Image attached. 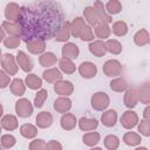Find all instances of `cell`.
<instances>
[{
    "label": "cell",
    "instance_id": "6da1fadb",
    "mask_svg": "<svg viewBox=\"0 0 150 150\" xmlns=\"http://www.w3.org/2000/svg\"><path fill=\"white\" fill-rule=\"evenodd\" d=\"M57 15V9H49L47 13V9H28V8H21L20 16L18 22L21 26L22 34L25 38L23 40L30 41V40H42L50 39L53 35V30L55 32L59 29L56 28L57 22L60 21ZM60 27V26H57Z\"/></svg>",
    "mask_w": 150,
    "mask_h": 150
},
{
    "label": "cell",
    "instance_id": "7a4b0ae2",
    "mask_svg": "<svg viewBox=\"0 0 150 150\" xmlns=\"http://www.w3.org/2000/svg\"><path fill=\"white\" fill-rule=\"evenodd\" d=\"M70 34L74 38H79L82 41H93L94 40V33L93 29L89 25L86 23V21L76 16L71 22H70Z\"/></svg>",
    "mask_w": 150,
    "mask_h": 150
},
{
    "label": "cell",
    "instance_id": "3957f363",
    "mask_svg": "<svg viewBox=\"0 0 150 150\" xmlns=\"http://www.w3.org/2000/svg\"><path fill=\"white\" fill-rule=\"evenodd\" d=\"M110 103V98L108 96L107 93L104 91H97L95 93L91 98H90V104L91 107L95 109V110H98V111H103L108 108Z\"/></svg>",
    "mask_w": 150,
    "mask_h": 150
},
{
    "label": "cell",
    "instance_id": "277c9868",
    "mask_svg": "<svg viewBox=\"0 0 150 150\" xmlns=\"http://www.w3.org/2000/svg\"><path fill=\"white\" fill-rule=\"evenodd\" d=\"M1 67L4 69V71L8 75V76H12V75H15L18 73V64L15 62V57L14 55L12 54H4L1 56Z\"/></svg>",
    "mask_w": 150,
    "mask_h": 150
},
{
    "label": "cell",
    "instance_id": "5b68a950",
    "mask_svg": "<svg viewBox=\"0 0 150 150\" xmlns=\"http://www.w3.org/2000/svg\"><path fill=\"white\" fill-rule=\"evenodd\" d=\"M103 73L108 77H116L122 73V64L117 60H108L103 64Z\"/></svg>",
    "mask_w": 150,
    "mask_h": 150
},
{
    "label": "cell",
    "instance_id": "8992f818",
    "mask_svg": "<svg viewBox=\"0 0 150 150\" xmlns=\"http://www.w3.org/2000/svg\"><path fill=\"white\" fill-rule=\"evenodd\" d=\"M15 112L19 117H29L33 112V105L27 98H20L15 103Z\"/></svg>",
    "mask_w": 150,
    "mask_h": 150
},
{
    "label": "cell",
    "instance_id": "52a82bcc",
    "mask_svg": "<svg viewBox=\"0 0 150 150\" xmlns=\"http://www.w3.org/2000/svg\"><path fill=\"white\" fill-rule=\"evenodd\" d=\"M138 123V116L132 110H127L121 116V124L124 129H132Z\"/></svg>",
    "mask_w": 150,
    "mask_h": 150
},
{
    "label": "cell",
    "instance_id": "ba28073f",
    "mask_svg": "<svg viewBox=\"0 0 150 150\" xmlns=\"http://www.w3.org/2000/svg\"><path fill=\"white\" fill-rule=\"evenodd\" d=\"M79 73L84 79H93L97 74V67L90 61H84L79 67Z\"/></svg>",
    "mask_w": 150,
    "mask_h": 150
},
{
    "label": "cell",
    "instance_id": "9c48e42d",
    "mask_svg": "<svg viewBox=\"0 0 150 150\" xmlns=\"http://www.w3.org/2000/svg\"><path fill=\"white\" fill-rule=\"evenodd\" d=\"M123 102H124V105L129 109L131 108H135L137 105V103L139 102V96H138V89L137 88H131V89H128L124 94V97H123Z\"/></svg>",
    "mask_w": 150,
    "mask_h": 150
},
{
    "label": "cell",
    "instance_id": "30bf717a",
    "mask_svg": "<svg viewBox=\"0 0 150 150\" xmlns=\"http://www.w3.org/2000/svg\"><path fill=\"white\" fill-rule=\"evenodd\" d=\"M54 90L56 94L61 95V96H69L73 94L74 91V86L70 81H57L54 84Z\"/></svg>",
    "mask_w": 150,
    "mask_h": 150
},
{
    "label": "cell",
    "instance_id": "8fae6325",
    "mask_svg": "<svg viewBox=\"0 0 150 150\" xmlns=\"http://www.w3.org/2000/svg\"><path fill=\"white\" fill-rule=\"evenodd\" d=\"M21 7L15 2H9L5 7V16L7 21H18L20 16Z\"/></svg>",
    "mask_w": 150,
    "mask_h": 150
},
{
    "label": "cell",
    "instance_id": "7c38bea8",
    "mask_svg": "<svg viewBox=\"0 0 150 150\" xmlns=\"http://www.w3.org/2000/svg\"><path fill=\"white\" fill-rule=\"evenodd\" d=\"M93 8L95 9L96 15H97L100 22H103V23H107V25H108V23H110V22L112 21L111 15H109V14L105 12V8H104V5H103L102 1H95Z\"/></svg>",
    "mask_w": 150,
    "mask_h": 150
},
{
    "label": "cell",
    "instance_id": "4fadbf2b",
    "mask_svg": "<svg viewBox=\"0 0 150 150\" xmlns=\"http://www.w3.org/2000/svg\"><path fill=\"white\" fill-rule=\"evenodd\" d=\"M70 22L69 21H63L61 23V26L59 27V29L56 30L54 38L56 41L59 42H66L69 38H70Z\"/></svg>",
    "mask_w": 150,
    "mask_h": 150
},
{
    "label": "cell",
    "instance_id": "5bb4252c",
    "mask_svg": "<svg viewBox=\"0 0 150 150\" xmlns=\"http://www.w3.org/2000/svg\"><path fill=\"white\" fill-rule=\"evenodd\" d=\"M16 62H18V67H20L26 73H29L33 69V62H32V60L22 50H19L18 52V54H16Z\"/></svg>",
    "mask_w": 150,
    "mask_h": 150
},
{
    "label": "cell",
    "instance_id": "9a60e30c",
    "mask_svg": "<svg viewBox=\"0 0 150 150\" xmlns=\"http://www.w3.org/2000/svg\"><path fill=\"white\" fill-rule=\"evenodd\" d=\"M61 53H62V57L69 59V60L73 61L74 59H76V57L79 56L80 49H79V47H77L75 43H73V42H67V43L62 47Z\"/></svg>",
    "mask_w": 150,
    "mask_h": 150
},
{
    "label": "cell",
    "instance_id": "2e32d148",
    "mask_svg": "<svg viewBox=\"0 0 150 150\" xmlns=\"http://www.w3.org/2000/svg\"><path fill=\"white\" fill-rule=\"evenodd\" d=\"M35 123L38 128H41V129L49 128L53 124V116L49 111H41L38 114L35 118Z\"/></svg>",
    "mask_w": 150,
    "mask_h": 150
},
{
    "label": "cell",
    "instance_id": "e0dca14e",
    "mask_svg": "<svg viewBox=\"0 0 150 150\" xmlns=\"http://www.w3.org/2000/svg\"><path fill=\"white\" fill-rule=\"evenodd\" d=\"M26 48L30 54L38 55V54H43L46 49V42L42 40H30L26 42Z\"/></svg>",
    "mask_w": 150,
    "mask_h": 150
},
{
    "label": "cell",
    "instance_id": "ac0fdd59",
    "mask_svg": "<svg viewBox=\"0 0 150 150\" xmlns=\"http://www.w3.org/2000/svg\"><path fill=\"white\" fill-rule=\"evenodd\" d=\"M89 52L97 57H102L105 55L107 53V48H105V42H103L102 40H96V41H91L88 46Z\"/></svg>",
    "mask_w": 150,
    "mask_h": 150
},
{
    "label": "cell",
    "instance_id": "d6986e66",
    "mask_svg": "<svg viewBox=\"0 0 150 150\" xmlns=\"http://www.w3.org/2000/svg\"><path fill=\"white\" fill-rule=\"evenodd\" d=\"M1 27L4 28L5 32H7L11 36H20L22 34L21 26L18 21H4Z\"/></svg>",
    "mask_w": 150,
    "mask_h": 150
},
{
    "label": "cell",
    "instance_id": "ffe728a7",
    "mask_svg": "<svg viewBox=\"0 0 150 150\" xmlns=\"http://www.w3.org/2000/svg\"><path fill=\"white\" fill-rule=\"evenodd\" d=\"M54 109L60 114H66L71 108V101L68 97H59L54 101Z\"/></svg>",
    "mask_w": 150,
    "mask_h": 150
},
{
    "label": "cell",
    "instance_id": "44dd1931",
    "mask_svg": "<svg viewBox=\"0 0 150 150\" xmlns=\"http://www.w3.org/2000/svg\"><path fill=\"white\" fill-rule=\"evenodd\" d=\"M101 122L104 127H108V128H111L116 124L117 122V112L116 110L114 109H109L107 111H104L101 116Z\"/></svg>",
    "mask_w": 150,
    "mask_h": 150
},
{
    "label": "cell",
    "instance_id": "7402d4cb",
    "mask_svg": "<svg viewBox=\"0 0 150 150\" xmlns=\"http://www.w3.org/2000/svg\"><path fill=\"white\" fill-rule=\"evenodd\" d=\"M60 123H61V128L64 129V130H73L76 124H77V121H76V117L75 115L70 114V112H66L62 115L61 120H60Z\"/></svg>",
    "mask_w": 150,
    "mask_h": 150
},
{
    "label": "cell",
    "instance_id": "603a6c76",
    "mask_svg": "<svg viewBox=\"0 0 150 150\" xmlns=\"http://www.w3.org/2000/svg\"><path fill=\"white\" fill-rule=\"evenodd\" d=\"M94 30H95V35L100 39V40H104L108 39L111 34V29L109 27V25L103 23V22H97L94 26Z\"/></svg>",
    "mask_w": 150,
    "mask_h": 150
},
{
    "label": "cell",
    "instance_id": "cb8c5ba5",
    "mask_svg": "<svg viewBox=\"0 0 150 150\" xmlns=\"http://www.w3.org/2000/svg\"><path fill=\"white\" fill-rule=\"evenodd\" d=\"M42 77L49 83H56L57 81L62 80V73L57 68H49L43 71Z\"/></svg>",
    "mask_w": 150,
    "mask_h": 150
},
{
    "label": "cell",
    "instance_id": "d4e9b609",
    "mask_svg": "<svg viewBox=\"0 0 150 150\" xmlns=\"http://www.w3.org/2000/svg\"><path fill=\"white\" fill-rule=\"evenodd\" d=\"M9 88L12 94L15 96H22L26 91V84L21 79H13L9 83Z\"/></svg>",
    "mask_w": 150,
    "mask_h": 150
},
{
    "label": "cell",
    "instance_id": "484cf974",
    "mask_svg": "<svg viewBox=\"0 0 150 150\" xmlns=\"http://www.w3.org/2000/svg\"><path fill=\"white\" fill-rule=\"evenodd\" d=\"M77 123H79V128L82 131H91V130H95L97 128V125H98L97 120H95V118H88V117H81Z\"/></svg>",
    "mask_w": 150,
    "mask_h": 150
},
{
    "label": "cell",
    "instance_id": "4316f807",
    "mask_svg": "<svg viewBox=\"0 0 150 150\" xmlns=\"http://www.w3.org/2000/svg\"><path fill=\"white\" fill-rule=\"evenodd\" d=\"M18 118L14 115H5L1 120V128H4L7 131L15 130L18 128Z\"/></svg>",
    "mask_w": 150,
    "mask_h": 150
},
{
    "label": "cell",
    "instance_id": "83f0119b",
    "mask_svg": "<svg viewBox=\"0 0 150 150\" xmlns=\"http://www.w3.org/2000/svg\"><path fill=\"white\" fill-rule=\"evenodd\" d=\"M56 61H57V57H56V55H55L54 53H52V52L43 53V54H41L40 57H39L40 64H41L42 67H46V68L54 66V64L56 63Z\"/></svg>",
    "mask_w": 150,
    "mask_h": 150
},
{
    "label": "cell",
    "instance_id": "f1b7e54d",
    "mask_svg": "<svg viewBox=\"0 0 150 150\" xmlns=\"http://www.w3.org/2000/svg\"><path fill=\"white\" fill-rule=\"evenodd\" d=\"M25 84L29 88V89H33V90H36V89H40L41 86H42V80L41 77H39L38 75L35 74H28L25 79Z\"/></svg>",
    "mask_w": 150,
    "mask_h": 150
},
{
    "label": "cell",
    "instance_id": "f546056e",
    "mask_svg": "<svg viewBox=\"0 0 150 150\" xmlns=\"http://www.w3.org/2000/svg\"><path fill=\"white\" fill-rule=\"evenodd\" d=\"M109 87L111 90H114L116 93H123L128 89V83L123 77H116L110 81Z\"/></svg>",
    "mask_w": 150,
    "mask_h": 150
},
{
    "label": "cell",
    "instance_id": "4dcf8cb0",
    "mask_svg": "<svg viewBox=\"0 0 150 150\" xmlns=\"http://www.w3.org/2000/svg\"><path fill=\"white\" fill-rule=\"evenodd\" d=\"M20 134L21 136H23L25 138H34L38 135V129L35 125L30 124V123H25L20 127Z\"/></svg>",
    "mask_w": 150,
    "mask_h": 150
},
{
    "label": "cell",
    "instance_id": "1f68e13d",
    "mask_svg": "<svg viewBox=\"0 0 150 150\" xmlns=\"http://www.w3.org/2000/svg\"><path fill=\"white\" fill-rule=\"evenodd\" d=\"M150 41V38H149V33L146 29H139L138 32H136V34L134 35V42L142 47V46H145L148 45Z\"/></svg>",
    "mask_w": 150,
    "mask_h": 150
},
{
    "label": "cell",
    "instance_id": "d6a6232c",
    "mask_svg": "<svg viewBox=\"0 0 150 150\" xmlns=\"http://www.w3.org/2000/svg\"><path fill=\"white\" fill-rule=\"evenodd\" d=\"M83 16H84V19L83 20H86L89 25H91V26H95L97 22H100L98 21V18H97V15H96V12H95V9L93 8V6H87L86 8H84V11H83Z\"/></svg>",
    "mask_w": 150,
    "mask_h": 150
},
{
    "label": "cell",
    "instance_id": "836d02e7",
    "mask_svg": "<svg viewBox=\"0 0 150 150\" xmlns=\"http://www.w3.org/2000/svg\"><path fill=\"white\" fill-rule=\"evenodd\" d=\"M123 142L129 145V146H136L138 144H141L142 142V138H141V135L136 134V132H132V131H129L127 134H124L123 136Z\"/></svg>",
    "mask_w": 150,
    "mask_h": 150
},
{
    "label": "cell",
    "instance_id": "e575fe53",
    "mask_svg": "<svg viewBox=\"0 0 150 150\" xmlns=\"http://www.w3.org/2000/svg\"><path fill=\"white\" fill-rule=\"evenodd\" d=\"M111 32L116 35V36H124L127 33H128V25L124 22V21H122V20H120V21H115L114 23H112V26H111Z\"/></svg>",
    "mask_w": 150,
    "mask_h": 150
},
{
    "label": "cell",
    "instance_id": "d590c367",
    "mask_svg": "<svg viewBox=\"0 0 150 150\" xmlns=\"http://www.w3.org/2000/svg\"><path fill=\"white\" fill-rule=\"evenodd\" d=\"M100 138H101V136H100V134L96 132V131L87 132V134H84L83 137H82L83 143H84L86 145H88V146H94V145H96V144L100 142Z\"/></svg>",
    "mask_w": 150,
    "mask_h": 150
},
{
    "label": "cell",
    "instance_id": "8d00e7d4",
    "mask_svg": "<svg viewBox=\"0 0 150 150\" xmlns=\"http://www.w3.org/2000/svg\"><path fill=\"white\" fill-rule=\"evenodd\" d=\"M59 66H60V69L66 74H73L76 70V67H75L74 62L71 60H69V59H64V57L60 59Z\"/></svg>",
    "mask_w": 150,
    "mask_h": 150
},
{
    "label": "cell",
    "instance_id": "74e56055",
    "mask_svg": "<svg viewBox=\"0 0 150 150\" xmlns=\"http://www.w3.org/2000/svg\"><path fill=\"white\" fill-rule=\"evenodd\" d=\"M105 12L111 15V14H118L122 11V4L118 0H110L104 5Z\"/></svg>",
    "mask_w": 150,
    "mask_h": 150
},
{
    "label": "cell",
    "instance_id": "f35d334b",
    "mask_svg": "<svg viewBox=\"0 0 150 150\" xmlns=\"http://www.w3.org/2000/svg\"><path fill=\"white\" fill-rule=\"evenodd\" d=\"M105 48H107V52H109V53H111L114 55H118L122 52V45L117 40H115V39L107 40Z\"/></svg>",
    "mask_w": 150,
    "mask_h": 150
},
{
    "label": "cell",
    "instance_id": "ab89813d",
    "mask_svg": "<svg viewBox=\"0 0 150 150\" xmlns=\"http://www.w3.org/2000/svg\"><path fill=\"white\" fill-rule=\"evenodd\" d=\"M104 146L108 150H116L120 146V139L116 135H108L104 137Z\"/></svg>",
    "mask_w": 150,
    "mask_h": 150
},
{
    "label": "cell",
    "instance_id": "60d3db41",
    "mask_svg": "<svg viewBox=\"0 0 150 150\" xmlns=\"http://www.w3.org/2000/svg\"><path fill=\"white\" fill-rule=\"evenodd\" d=\"M138 96H139V101L142 103L148 104L150 102V88H149V83H144L138 89Z\"/></svg>",
    "mask_w": 150,
    "mask_h": 150
},
{
    "label": "cell",
    "instance_id": "b9f144b4",
    "mask_svg": "<svg viewBox=\"0 0 150 150\" xmlns=\"http://www.w3.org/2000/svg\"><path fill=\"white\" fill-rule=\"evenodd\" d=\"M47 96H48V91L46 89H40L36 93L35 97H34V105L36 108H42L43 104H45V101H46Z\"/></svg>",
    "mask_w": 150,
    "mask_h": 150
},
{
    "label": "cell",
    "instance_id": "7bdbcfd3",
    "mask_svg": "<svg viewBox=\"0 0 150 150\" xmlns=\"http://www.w3.org/2000/svg\"><path fill=\"white\" fill-rule=\"evenodd\" d=\"M21 43V39L20 36H8V38H5L4 40V45L6 48H9V49H15L16 47H19Z\"/></svg>",
    "mask_w": 150,
    "mask_h": 150
},
{
    "label": "cell",
    "instance_id": "ee69618b",
    "mask_svg": "<svg viewBox=\"0 0 150 150\" xmlns=\"http://www.w3.org/2000/svg\"><path fill=\"white\" fill-rule=\"evenodd\" d=\"M0 143H1V145H2L5 149H11L12 146L15 145L16 139H15V137H14L13 135L7 134V135H2V136H1Z\"/></svg>",
    "mask_w": 150,
    "mask_h": 150
},
{
    "label": "cell",
    "instance_id": "f6af8a7d",
    "mask_svg": "<svg viewBox=\"0 0 150 150\" xmlns=\"http://www.w3.org/2000/svg\"><path fill=\"white\" fill-rule=\"evenodd\" d=\"M138 131L145 137L150 136V120H142L138 124Z\"/></svg>",
    "mask_w": 150,
    "mask_h": 150
},
{
    "label": "cell",
    "instance_id": "bcb514c9",
    "mask_svg": "<svg viewBox=\"0 0 150 150\" xmlns=\"http://www.w3.org/2000/svg\"><path fill=\"white\" fill-rule=\"evenodd\" d=\"M29 150H46V142L43 139H33L29 143Z\"/></svg>",
    "mask_w": 150,
    "mask_h": 150
},
{
    "label": "cell",
    "instance_id": "7dc6e473",
    "mask_svg": "<svg viewBox=\"0 0 150 150\" xmlns=\"http://www.w3.org/2000/svg\"><path fill=\"white\" fill-rule=\"evenodd\" d=\"M9 83H11L9 76H8L4 70L0 69V89H4V88H6V87H8Z\"/></svg>",
    "mask_w": 150,
    "mask_h": 150
},
{
    "label": "cell",
    "instance_id": "c3c4849f",
    "mask_svg": "<svg viewBox=\"0 0 150 150\" xmlns=\"http://www.w3.org/2000/svg\"><path fill=\"white\" fill-rule=\"evenodd\" d=\"M46 150H62V145L60 142L52 139L46 143Z\"/></svg>",
    "mask_w": 150,
    "mask_h": 150
},
{
    "label": "cell",
    "instance_id": "681fc988",
    "mask_svg": "<svg viewBox=\"0 0 150 150\" xmlns=\"http://www.w3.org/2000/svg\"><path fill=\"white\" fill-rule=\"evenodd\" d=\"M143 116H144V120H150V107H149V105L144 109Z\"/></svg>",
    "mask_w": 150,
    "mask_h": 150
},
{
    "label": "cell",
    "instance_id": "f907efd6",
    "mask_svg": "<svg viewBox=\"0 0 150 150\" xmlns=\"http://www.w3.org/2000/svg\"><path fill=\"white\" fill-rule=\"evenodd\" d=\"M4 40H5V30H4V28L0 26V42L4 41Z\"/></svg>",
    "mask_w": 150,
    "mask_h": 150
},
{
    "label": "cell",
    "instance_id": "816d5d0a",
    "mask_svg": "<svg viewBox=\"0 0 150 150\" xmlns=\"http://www.w3.org/2000/svg\"><path fill=\"white\" fill-rule=\"evenodd\" d=\"M135 150H148L145 146H138V148H136Z\"/></svg>",
    "mask_w": 150,
    "mask_h": 150
},
{
    "label": "cell",
    "instance_id": "f5cc1de1",
    "mask_svg": "<svg viewBox=\"0 0 150 150\" xmlns=\"http://www.w3.org/2000/svg\"><path fill=\"white\" fill-rule=\"evenodd\" d=\"M2 112H4V108H2V105H1V103H0V117L2 116Z\"/></svg>",
    "mask_w": 150,
    "mask_h": 150
},
{
    "label": "cell",
    "instance_id": "db71d44e",
    "mask_svg": "<svg viewBox=\"0 0 150 150\" xmlns=\"http://www.w3.org/2000/svg\"><path fill=\"white\" fill-rule=\"evenodd\" d=\"M90 150H102V149L101 148H91Z\"/></svg>",
    "mask_w": 150,
    "mask_h": 150
},
{
    "label": "cell",
    "instance_id": "11a10c76",
    "mask_svg": "<svg viewBox=\"0 0 150 150\" xmlns=\"http://www.w3.org/2000/svg\"><path fill=\"white\" fill-rule=\"evenodd\" d=\"M0 134H1V125H0Z\"/></svg>",
    "mask_w": 150,
    "mask_h": 150
},
{
    "label": "cell",
    "instance_id": "9f6ffc18",
    "mask_svg": "<svg viewBox=\"0 0 150 150\" xmlns=\"http://www.w3.org/2000/svg\"><path fill=\"white\" fill-rule=\"evenodd\" d=\"M0 56H1V49H0Z\"/></svg>",
    "mask_w": 150,
    "mask_h": 150
}]
</instances>
